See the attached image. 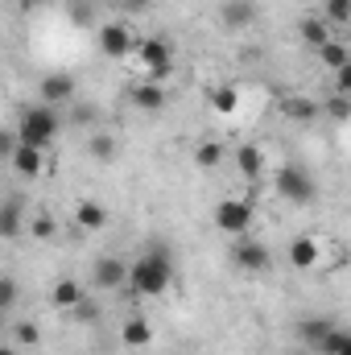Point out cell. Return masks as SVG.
I'll use <instances>...</instances> for the list:
<instances>
[{
  "label": "cell",
  "instance_id": "obj_1",
  "mask_svg": "<svg viewBox=\"0 0 351 355\" xmlns=\"http://www.w3.org/2000/svg\"><path fill=\"white\" fill-rule=\"evenodd\" d=\"M170 281H174V257H170L166 244H153L149 252H141L128 265V285L141 297H162L170 289Z\"/></svg>",
  "mask_w": 351,
  "mask_h": 355
},
{
  "label": "cell",
  "instance_id": "obj_2",
  "mask_svg": "<svg viewBox=\"0 0 351 355\" xmlns=\"http://www.w3.org/2000/svg\"><path fill=\"white\" fill-rule=\"evenodd\" d=\"M58 128H62V124H58V116H54L50 103L25 107L21 120H17V137H21V145H33V149H50L54 137H58Z\"/></svg>",
  "mask_w": 351,
  "mask_h": 355
},
{
  "label": "cell",
  "instance_id": "obj_3",
  "mask_svg": "<svg viewBox=\"0 0 351 355\" xmlns=\"http://www.w3.org/2000/svg\"><path fill=\"white\" fill-rule=\"evenodd\" d=\"M137 58H141V67H145V75H149L153 83H166L170 71H174V46H170L166 37H145V42H137Z\"/></svg>",
  "mask_w": 351,
  "mask_h": 355
},
{
  "label": "cell",
  "instance_id": "obj_4",
  "mask_svg": "<svg viewBox=\"0 0 351 355\" xmlns=\"http://www.w3.org/2000/svg\"><path fill=\"white\" fill-rule=\"evenodd\" d=\"M273 186H277V194H281L285 202H293V207H310V202H314V194H318L314 178L306 174V170H298V166H285V170H277Z\"/></svg>",
  "mask_w": 351,
  "mask_h": 355
},
{
  "label": "cell",
  "instance_id": "obj_5",
  "mask_svg": "<svg viewBox=\"0 0 351 355\" xmlns=\"http://www.w3.org/2000/svg\"><path fill=\"white\" fill-rule=\"evenodd\" d=\"M215 227L223 232V236H248V227H252V202H244V198H223L219 207H215Z\"/></svg>",
  "mask_w": 351,
  "mask_h": 355
},
{
  "label": "cell",
  "instance_id": "obj_6",
  "mask_svg": "<svg viewBox=\"0 0 351 355\" xmlns=\"http://www.w3.org/2000/svg\"><path fill=\"white\" fill-rule=\"evenodd\" d=\"M232 261H236V268H244V272H268L273 268V252H268V244H261V240L240 236L236 248H232Z\"/></svg>",
  "mask_w": 351,
  "mask_h": 355
},
{
  "label": "cell",
  "instance_id": "obj_7",
  "mask_svg": "<svg viewBox=\"0 0 351 355\" xmlns=\"http://www.w3.org/2000/svg\"><path fill=\"white\" fill-rule=\"evenodd\" d=\"M132 46H137V37H132V29H128L124 21L99 25V50H103L108 58H124V54H132Z\"/></svg>",
  "mask_w": 351,
  "mask_h": 355
},
{
  "label": "cell",
  "instance_id": "obj_8",
  "mask_svg": "<svg viewBox=\"0 0 351 355\" xmlns=\"http://www.w3.org/2000/svg\"><path fill=\"white\" fill-rule=\"evenodd\" d=\"M128 99H132V107H137V112H145V116H157V112H166V103H170L166 83H153V79H141V83H132Z\"/></svg>",
  "mask_w": 351,
  "mask_h": 355
},
{
  "label": "cell",
  "instance_id": "obj_9",
  "mask_svg": "<svg viewBox=\"0 0 351 355\" xmlns=\"http://www.w3.org/2000/svg\"><path fill=\"white\" fill-rule=\"evenodd\" d=\"M91 281L99 289H120V285H128V265L120 257H99L95 268H91Z\"/></svg>",
  "mask_w": 351,
  "mask_h": 355
},
{
  "label": "cell",
  "instance_id": "obj_10",
  "mask_svg": "<svg viewBox=\"0 0 351 355\" xmlns=\"http://www.w3.org/2000/svg\"><path fill=\"white\" fill-rule=\"evenodd\" d=\"M318 257H323V248H318L314 236H293L289 240V265L293 268L310 272V268H318Z\"/></svg>",
  "mask_w": 351,
  "mask_h": 355
},
{
  "label": "cell",
  "instance_id": "obj_11",
  "mask_svg": "<svg viewBox=\"0 0 351 355\" xmlns=\"http://www.w3.org/2000/svg\"><path fill=\"white\" fill-rule=\"evenodd\" d=\"M46 149H33V145H17V153L8 157L12 162V174L21 178H42L46 174V157H42Z\"/></svg>",
  "mask_w": 351,
  "mask_h": 355
},
{
  "label": "cell",
  "instance_id": "obj_12",
  "mask_svg": "<svg viewBox=\"0 0 351 355\" xmlns=\"http://www.w3.org/2000/svg\"><path fill=\"white\" fill-rule=\"evenodd\" d=\"M335 331V322L331 318H302L298 322V343L302 347H310V352H318L323 343H327V335Z\"/></svg>",
  "mask_w": 351,
  "mask_h": 355
},
{
  "label": "cell",
  "instance_id": "obj_13",
  "mask_svg": "<svg viewBox=\"0 0 351 355\" xmlns=\"http://www.w3.org/2000/svg\"><path fill=\"white\" fill-rule=\"evenodd\" d=\"M75 99V79L71 75H46L42 79V103L58 107V103H71Z\"/></svg>",
  "mask_w": 351,
  "mask_h": 355
},
{
  "label": "cell",
  "instance_id": "obj_14",
  "mask_svg": "<svg viewBox=\"0 0 351 355\" xmlns=\"http://www.w3.org/2000/svg\"><path fill=\"white\" fill-rule=\"evenodd\" d=\"M236 170L248 178V182H261L264 170H268V162H264V153L257 145H240V149H236Z\"/></svg>",
  "mask_w": 351,
  "mask_h": 355
},
{
  "label": "cell",
  "instance_id": "obj_15",
  "mask_svg": "<svg viewBox=\"0 0 351 355\" xmlns=\"http://www.w3.org/2000/svg\"><path fill=\"white\" fill-rule=\"evenodd\" d=\"M75 223H79L83 232H99V227L108 223V207H103V202H95V198L79 202V207H75Z\"/></svg>",
  "mask_w": 351,
  "mask_h": 355
},
{
  "label": "cell",
  "instance_id": "obj_16",
  "mask_svg": "<svg viewBox=\"0 0 351 355\" xmlns=\"http://www.w3.org/2000/svg\"><path fill=\"white\" fill-rule=\"evenodd\" d=\"M120 343H124V347H149V343H153V327H149L145 318H128V322L120 327Z\"/></svg>",
  "mask_w": 351,
  "mask_h": 355
},
{
  "label": "cell",
  "instance_id": "obj_17",
  "mask_svg": "<svg viewBox=\"0 0 351 355\" xmlns=\"http://www.w3.org/2000/svg\"><path fill=\"white\" fill-rule=\"evenodd\" d=\"M50 302L58 306V310H75L79 302H83V289H79V281H71V277H62L54 289H50Z\"/></svg>",
  "mask_w": 351,
  "mask_h": 355
},
{
  "label": "cell",
  "instance_id": "obj_18",
  "mask_svg": "<svg viewBox=\"0 0 351 355\" xmlns=\"http://www.w3.org/2000/svg\"><path fill=\"white\" fill-rule=\"evenodd\" d=\"M252 17H257V12H252L248 0H228V4H223V25H228V29H244V25H252Z\"/></svg>",
  "mask_w": 351,
  "mask_h": 355
},
{
  "label": "cell",
  "instance_id": "obj_19",
  "mask_svg": "<svg viewBox=\"0 0 351 355\" xmlns=\"http://www.w3.org/2000/svg\"><path fill=\"white\" fill-rule=\"evenodd\" d=\"M298 33H302V42L314 46V50H323V46L331 42V29H327V21H318V17H306V21L298 25Z\"/></svg>",
  "mask_w": 351,
  "mask_h": 355
},
{
  "label": "cell",
  "instance_id": "obj_20",
  "mask_svg": "<svg viewBox=\"0 0 351 355\" xmlns=\"http://www.w3.org/2000/svg\"><path fill=\"white\" fill-rule=\"evenodd\" d=\"M211 107H215L219 116H232V112L240 107V91L232 87V83H219V87H211Z\"/></svg>",
  "mask_w": 351,
  "mask_h": 355
},
{
  "label": "cell",
  "instance_id": "obj_21",
  "mask_svg": "<svg viewBox=\"0 0 351 355\" xmlns=\"http://www.w3.org/2000/svg\"><path fill=\"white\" fill-rule=\"evenodd\" d=\"M318 58H323V67H331V75H335V71H343V67L351 62V50L343 46V42H335V37H331V42L318 50Z\"/></svg>",
  "mask_w": 351,
  "mask_h": 355
},
{
  "label": "cell",
  "instance_id": "obj_22",
  "mask_svg": "<svg viewBox=\"0 0 351 355\" xmlns=\"http://www.w3.org/2000/svg\"><path fill=\"white\" fill-rule=\"evenodd\" d=\"M223 162V145L219 141H203L198 149H194V166H203V170H215Z\"/></svg>",
  "mask_w": 351,
  "mask_h": 355
},
{
  "label": "cell",
  "instance_id": "obj_23",
  "mask_svg": "<svg viewBox=\"0 0 351 355\" xmlns=\"http://www.w3.org/2000/svg\"><path fill=\"white\" fill-rule=\"evenodd\" d=\"M285 116L306 124V120H314V116H318V103H310V99H289V103H285Z\"/></svg>",
  "mask_w": 351,
  "mask_h": 355
},
{
  "label": "cell",
  "instance_id": "obj_24",
  "mask_svg": "<svg viewBox=\"0 0 351 355\" xmlns=\"http://www.w3.org/2000/svg\"><path fill=\"white\" fill-rule=\"evenodd\" d=\"M91 157H95V162L116 157V141H112V137H91Z\"/></svg>",
  "mask_w": 351,
  "mask_h": 355
},
{
  "label": "cell",
  "instance_id": "obj_25",
  "mask_svg": "<svg viewBox=\"0 0 351 355\" xmlns=\"http://www.w3.org/2000/svg\"><path fill=\"white\" fill-rule=\"evenodd\" d=\"M327 21L351 25V0H327Z\"/></svg>",
  "mask_w": 351,
  "mask_h": 355
},
{
  "label": "cell",
  "instance_id": "obj_26",
  "mask_svg": "<svg viewBox=\"0 0 351 355\" xmlns=\"http://www.w3.org/2000/svg\"><path fill=\"white\" fill-rule=\"evenodd\" d=\"M17 227H21V207H17V202H8V207H4V240H12V236H17Z\"/></svg>",
  "mask_w": 351,
  "mask_h": 355
},
{
  "label": "cell",
  "instance_id": "obj_27",
  "mask_svg": "<svg viewBox=\"0 0 351 355\" xmlns=\"http://www.w3.org/2000/svg\"><path fill=\"white\" fill-rule=\"evenodd\" d=\"M12 339H17V343H25V347H33V343L42 339V331H37L33 322H17V331H12Z\"/></svg>",
  "mask_w": 351,
  "mask_h": 355
},
{
  "label": "cell",
  "instance_id": "obj_28",
  "mask_svg": "<svg viewBox=\"0 0 351 355\" xmlns=\"http://www.w3.org/2000/svg\"><path fill=\"white\" fill-rule=\"evenodd\" d=\"M12 302H17V281L0 277V310H12Z\"/></svg>",
  "mask_w": 351,
  "mask_h": 355
},
{
  "label": "cell",
  "instance_id": "obj_29",
  "mask_svg": "<svg viewBox=\"0 0 351 355\" xmlns=\"http://www.w3.org/2000/svg\"><path fill=\"white\" fill-rule=\"evenodd\" d=\"M327 112H331L335 120H348V116H351V99H348V95H335V99H327Z\"/></svg>",
  "mask_w": 351,
  "mask_h": 355
},
{
  "label": "cell",
  "instance_id": "obj_30",
  "mask_svg": "<svg viewBox=\"0 0 351 355\" xmlns=\"http://www.w3.org/2000/svg\"><path fill=\"white\" fill-rule=\"evenodd\" d=\"M33 236H37V240H50V236H54V219H50V215H37V219H33Z\"/></svg>",
  "mask_w": 351,
  "mask_h": 355
},
{
  "label": "cell",
  "instance_id": "obj_31",
  "mask_svg": "<svg viewBox=\"0 0 351 355\" xmlns=\"http://www.w3.org/2000/svg\"><path fill=\"white\" fill-rule=\"evenodd\" d=\"M335 91H339V95H348V99H351V62L343 67V71H335Z\"/></svg>",
  "mask_w": 351,
  "mask_h": 355
},
{
  "label": "cell",
  "instance_id": "obj_32",
  "mask_svg": "<svg viewBox=\"0 0 351 355\" xmlns=\"http://www.w3.org/2000/svg\"><path fill=\"white\" fill-rule=\"evenodd\" d=\"M335 355H351V335H348V339H343V347H339V352H335Z\"/></svg>",
  "mask_w": 351,
  "mask_h": 355
},
{
  "label": "cell",
  "instance_id": "obj_33",
  "mask_svg": "<svg viewBox=\"0 0 351 355\" xmlns=\"http://www.w3.org/2000/svg\"><path fill=\"white\" fill-rule=\"evenodd\" d=\"M21 4H25V8H33V4H42V0H21Z\"/></svg>",
  "mask_w": 351,
  "mask_h": 355
},
{
  "label": "cell",
  "instance_id": "obj_34",
  "mask_svg": "<svg viewBox=\"0 0 351 355\" xmlns=\"http://www.w3.org/2000/svg\"><path fill=\"white\" fill-rule=\"evenodd\" d=\"M0 355H17V352H12V347H4V352H0Z\"/></svg>",
  "mask_w": 351,
  "mask_h": 355
},
{
  "label": "cell",
  "instance_id": "obj_35",
  "mask_svg": "<svg viewBox=\"0 0 351 355\" xmlns=\"http://www.w3.org/2000/svg\"><path fill=\"white\" fill-rule=\"evenodd\" d=\"M293 355H310V347H302V352H293Z\"/></svg>",
  "mask_w": 351,
  "mask_h": 355
}]
</instances>
